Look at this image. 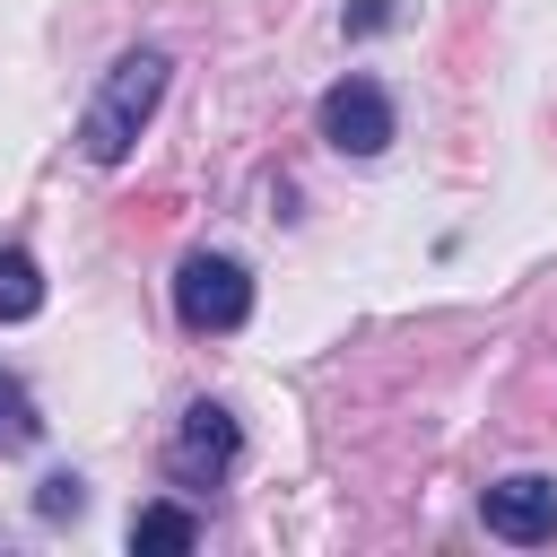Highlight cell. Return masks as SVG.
Returning a JSON list of instances; mask_svg holds the SVG:
<instances>
[{"label":"cell","instance_id":"52a82bcc","mask_svg":"<svg viewBox=\"0 0 557 557\" xmlns=\"http://www.w3.org/2000/svg\"><path fill=\"white\" fill-rule=\"evenodd\" d=\"M44 313V270L26 244H0V322H35Z\"/></svg>","mask_w":557,"mask_h":557},{"label":"cell","instance_id":"8992f818","mask_svg":"<svg viewBox=\"0 0 557 557\" xmlns=\"http://www.w3.org/2000/svg\"><path fill=\"white\" fill-rule=\"evenodd\" d=\"M131 548L139 557H183V548H200V513L191 505H139L131 513Z\"/></svg>","mask_w":557,"mask_h":557},{"label":"cell","instance_id":"3957f363","mask_svg":"<svg viewBox=\"0 0 557 557\" xmlns=\"http://www.w3.org/2000/svg\"><path fill=\"white\" fill-rule=\"evenodd\" d=\"M174 313H183V331H244L252 322V270L235 252H191L174 270Z\"/></svg>","mask_w":557,"mask_h":557},{"label":"cell","instance_id":"5b68a950","mask_svg":"<svg viewBox=\"0 0 557 557\" xmlns=\"http://www.w3.org/2000/svg\"><path fill=\"white\" fill-rule=\"evenodd\" d=\"M479 522H487L496 540H513V548H540V540H557V479H540V470H513V479H496V487L479 496Z\"/></svg>","mask_w":557,"mask_h":557},{"label":"cell","instance_id":"6da1fadb","mask_svg":"<svg viewBox=\"0 0 557 557\" xmlns=\"http://www.w3.org/2000/svg\"><path fill=\"white\" fill-rule=\"evenodd\" d=\"M165 78H174V61H165L157 44L122 52V61L96 78L87 113H78V157H87V165H122V157L139 148V131L157 122V104H165Z\"/></svg>","mask_w":557,"mask_h":557},{"label":"cell","instance_id":"9c48e42d","mask_svg":"<svg viewBox=\"0 0 557 557\" xmlns=\"http://www.w3.org/2000/svg\"><path fill=\"white\" fill-rule=\"evenodd\" d=\"M35 513H44V522L87 513V479H78V470H52V479H44V496H35Z\"/></svg>","mask_w":557,"mask_h":557},{"label":"cell","instance_id":"ba28073f","mask_svg":"<svg viewBox=\"0 0 557 557\" xmlns=\"http://www.w3.org/2000/svg\"><path fill=\"white\" fill-rule=\"evenodd\" d=\"M44 435V418H35V400H26V383L0 366V453H26Z\"/></svg>","mask_w":557,"mask_h":557},{"label":"cell","instance_id":"277c9868","mask_svg":"<svg viewBox=\"0 0 557 557\" xmlns=\"http://www.w3.org/2000/svg\"><path fill=\"white\" fill-rule=\"evenodd\" d=\"M313 122H322V139L339 148V157H383L392 139H400V113H392V96H383V78H331L322 87V104H313Z\"/></svg>","mask_w":557,"mask_h":557},{"label":"cell","instance_id":"7a4b0ae2","mask_svg":"<svg viewBox=\"0 0 557 557\" xmlns=\"http://www.w3.org/2000/svg\"><path fill=\"white\" fill-rule=\"evenodd\" d=\"M235 461H244L235 409H226V400H191V409L174 418V435H165V479H174V487H226Z\"/></svg>","mask_w":557,"mask_h":557},{"label":"cell","instance_id":"30bf717a","mask_svg":"<svg viewBox=\"0 0 557 557\" xmlns=\"http://www.w3.org/2000/svg\"><path fill=\"white\" fill-rule=\"evenodd\" d=\"M383 26H400V0H357L348 9V35H383Z\"/></svg>","mask_w":557,"mask_h":557}]
</instances>
